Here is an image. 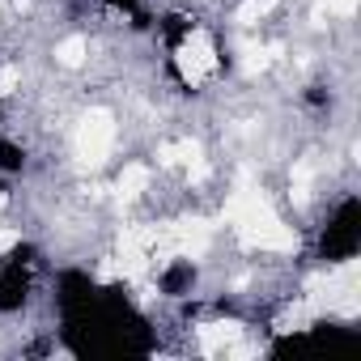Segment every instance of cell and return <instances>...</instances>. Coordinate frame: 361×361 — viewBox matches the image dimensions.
Returning <instances> with one entry per match:
<instances>
[{
	"mask_svg": "<svg viewBox=\"0 0 361 361\" xmlns=\"http://www.w3.org/2000/svg\"><path fill=\"white\" fill-rule=\"evenodd\" d=\"M226 217L238 226V234L251 243V247H259V251H293L298 247V234L289 230V226H281V217L272 213V204L264 200V192L259 188H251V174L243 170L238 174V188L230 192V200H226Z\"/></svg>",
	"mask_w": 361,
	"mask_h": 361,
	"instance_id": "obj_1",
	"label": "cell"
},
{
	"mask_svg": "<svg viewBox=\"0 0 361 361\" xmlns=\"http://www.w3.org/2000/svg\"><path fill=\"white\" fill-rule=\"evenodd\" d=\"M85 51H90V47H85V39H64V43L56 47V60H60L64 68H77V64L85 60Z\"/></svg>",
	"mask_w": 361,
	"mask_h": 361,
	"instance_id": "obj_6",
	"label": "cell"
},
{
	"mask_svg": "<svg viewBox=\"0 0 361 361\" xmlns=\"http://www.w3.org/2000/svg\"><path fill=\"white\" fill-rule=\"evenodd\" d=\"M327 13H340V18H353L357 13V0H323Z\"/></svg>",
	"mask_w": 361,
	"mask_h": 361,
	"instance_id": "obj_8",
	"label": "cell"
},
{
	"mask_svg": "<svg viewBox=\"0 0 361 361\" xmlns=\"http://www.w3.org/2000/svg\"><path fill=\"white\" fill-rule=\"evenodd\" d=\"M18 81H22V73H18V68H0V98L13 94V90H18Z\"/></svg>",
	"mask_w": 361,
	"mask_h": 361,
	"instance_id": "obj_7",
	"label": "cell"
},
{
	"mask_svg": "<svg viewBox=\"0 0 361 361\" xmlns=\"http://www.w3.org/2000/svg\"><path fill=\"white\" fill-rule=\"evenodd\" d=\"M145 188H149V166H123L119 178H115V192H119L123 200H136Z\"/></svg>",
	"mask_w": 361,
	"mask_h": 361,
	"instance_id": "obj_5",
	"label": "cell"
},
{
	"mask_svg": "<svg viewBox=\"0 0 361 361\" xmlns=\"http://www.w3.org/2000/svg\"><path fill=\"white\" fill-rule=\"evenodd\" d=\"M111 145H115V119H111L106 111L85 115L81 128H77V157H81L85 166H102L106 153H111Z\"/></svg>",
	"mask_w": 361,
	"mask_h": 361,
	"instance_id": "obj_2",
	"label": "cell"
},
{
	"mask_svg": "<svg viewBox=\"0 0 361 361\" xmlns=\"http://www.w3.org/2000/svg\"><path fill=\"white\" fill-rule=\"evenodd\" d=\"M183 77L196 85V81H204L213 68H217V51H213V43H209V35H192L188 39V47H183Z\"/></svg>",
	"mask_w": 361,
	"mask_h": 361,
	"instance_id": "obj_3",
	"label": "cell"
},
{
	"mask_svg": "<svg viewBox=\"0 0 361 361\" xmlns=\"http://www.w3.org/2000/svg\"><path fill=\"white\" fill-rule=\"evenodd\" d=\"M238 336H243L238 323H209V327H200V348L204 353H217V348H230Z\"/></svg>",
	"mask_w": 361,
	"mask_h": 361,
	"instance_id": "obj_4",
	"label": "cell"
},
{
	"mask_svg": "<svg viewBox=\"0 0 361 361\" xmlns=\"http://www.w3.org/2000/svg\"><path fill=\"white\" fill-rule=\"evenodd\" d=\"M18 238H22L18 230H0V255H5V251H13V247H18Z\"/></svg>",
	"mask_w": 361,
	"mask_h": 361,
	"instance_id": "obj_9",
	"label": "cell"
}]
</instances>
